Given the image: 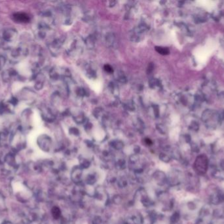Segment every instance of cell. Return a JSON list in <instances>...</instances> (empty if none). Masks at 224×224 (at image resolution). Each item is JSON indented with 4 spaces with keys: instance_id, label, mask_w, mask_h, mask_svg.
Returning a JSON list of instances; mask_svg holds the SVG:
<instances>
[{
    "instance_id": "obj_1",
    "label": "cell",
    "mask_w": 224,
    "mask_h": 224,
    "mask_svg": "<svg viewBox=\"0 0 224 224\" xmlns=\"http://www.w3.org/2000/svg\"><path fill=\"white\" fill-rule=\"evenodd\" d=\"M15 18L19 21L21 22H26L29 20L28 16L24 13H18L15 15Z\"/></svg>"
},
{
    "instance_id": "obj_2",
    "label": "cell",
    "mask_w": 224,
    "mask_h": 224,
    "mask_svg": "<svg viewBox=\"0 0 224 224\" xmlns=\"http://www.w3.org/2000/svg\"><path fill=\"white\" fill-rule=\"evenodd\" d=\"M156 50L158 51L159 53L162 54V55H167V54L168 53V49H166V48H163L161 47H156Z\"/></svg>"
},
{
    "instance_id": "obj_3",
    "label": "cell",
    "mask_w": 224,
    "mask_h": 224,
    "mask_svg": "<svg viewBox=\"0 0 224 224\" xmlns=\"http://www.w3.org/2000/svg\"><path fill=\"white\" fill-rule=\"evenodd\" d=\"M104 69H105L106 71H107V72H112L113 71L112 68L111 67V66H110V65H108V64L105 65V66H104Z\"/></svg>"
},
{
    "instance_id": "obj_4",
    "label": "cell",
    "mask_w": 224,
    "mask_h": 224,
    "mask_svg": "<svg viewBox=\"0 0 224 224\" xmlns=\"http://www.w3.org/2000/svg\"><path fill=\"white\" fill-rule=\"evenodd\" d=\"M146 141H147V143L148 144H149V145H151V143H151V141L149 140H148V139H146Z\"/></svg>"
}]
</instances>
